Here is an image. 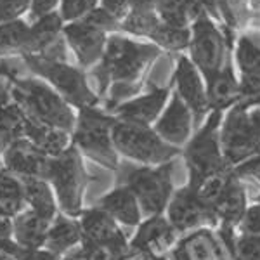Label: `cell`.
I'll return each instance as SVG.
<instances>
[{
    "mask_svg": "<svg viewBox=\"0 0 260 260\" xmlns=\"http://www.w3.org/2000/svg\"><path fill=\"white\" fill-rule=\"evenodd\" d=\"M99 6L118 21H123L132 12V0H99Z\"/></svg>",
    "mask_w": 260,
    "mask_h": 260,
    "instance_id": "41",
    "label": "cell"
},
{
    "mask_svg": "<svg viewBox=\"0 0 260 260\" xmlns=\"http://www.w3.org/2000/svg\"><path fill=\"white\" fill-rule=\"evenodd\" d=\"M113 144L120 158L137 165L158 167L182 154V149L163 141L153 127L118 120L113 127Z\"/></svg>",
    "mask_w": 260,
    "mask_h": 260,
    "instance_id": "8",
    "label": "cell"
},
{
    "mask_svg": "<svg viewBox=\"0 0 260 260\" xmlns=\"http://www.w3.org/2000/svg\"><path fill=\"white\" fill-rule=\"evenodd\" d=\"M179 243V233L174 229L167 215H153L144 219L137 228L136 236L130 240L134 257H167Z\"/></svg>",
    "mask_w": 260,
    "mask_h": 260,
    "instance_id": "15",
    "label": "cell"
},
{
    "mask_svg": "<svg viewBox=\"0 0 260 260\" xmlns=\"http://www.w3.org/2000/svg\"><path fill=\"white\" fill-rule=\"evenodd\" d=\"M161 0H132V11H153L156 12Z\"/></svg>",
    "mask_w": 260,
    "mask_h": 260,
    "instance_id": "44",
    "label": "cell"
},
{
    "mask_svg": "<svg viewBox=\"0 0 260 260\" xmlns=\"http://www.w3.org/2000/svg\"><path fill=\"white\" fill-rule=\"evenodd\" d=\"M61 0H31V9L28 12V23H35L44 16L59 9Z\"/></svg>",
    "mask_w": 260,
    "mask_h": 260,
    "instance_id": "40",
    "label": "cell"
},
{
    "mask_svg": "<svg viewBox=\"0 0 260 260\" xmlns=\"http://www.w3.org/2000/svg\"><path fill=\"white\" fill-rule=\"evenodd\" d=\"M78 220L82 225V241L99 243V245H128L130 243L121 231V225L98 205L83 208Z\"/></svg>",
    "mask_w": 260,
    "mask_h": 260,
    "instance_id": "20",
    "label": "cell"
},
{
    "mask_svg": "<svg viewBox=\"0 0 260 260\" xmlns=\"http://www.w3.org/2000/svg\"><path fill=\"white\" fill-rule=\"evenodd\" d=\"M64 21L59 11H54L39 21L30 24L23 54L42 56L50 59L66 61V39H64ZM21 54V56H23ZM19 56V57H21Z\"/></svg>",
    "mask_w": 260,
    "mask_h": 260,
    "instance_id": "13",
    "label": "cell"
},
{
    "mask_svg": "<svg viewBox=\"0 0 260 260\" xmlns=\"http://www.w3.org/2000/svg\"><path fill=\"white\" fill-rule=\"evenodd\" d=\"M116 118L103 106L83 108L77 111V123L71 134V144L89 160L108 170L118 172L121 161L113 144V127Z\"/></svg>",
    "mask_w": 260,
    "mask_h": 260,
    "instance_id": "4",
    "label": "cell"
},
{
    "mask_svg": "<svg viewBox=\"0 0 260 260\" xmlns=\"http://www.w3.org/2000/svg\"><path fill=\"white\" fill-rule=\"evenodd\" d=\"M108 37L110 35L90 26V24L83 23V21H75V23L64 24L66 45L75 54L78 66L82 70H85L87 73L92 68H95L99 64V61L103 59L104 52H106Z\"/></svg>",
    "mask_w": 260,
    "mask_h": 260,
    "instance_id": "17",
    "label": "cell"
},
{
    "mask_svg": "<svg viewBox=\"0 0 260 260\" xmlns=\"http://www.w3.org/2000/svg\"><path fill=\"white\" fill-rule=\"evenodd\" d=\"M24 200H26V208H30L35 213H39L42 219L54 222L59 215V205H57L56 194H54L52 186L44 179L37 177H24Z\"/></svg>",
    "mask_w": 260,
    "mask_h": 260,
    "instance_id": "26",
    "label": "cell"
},
{
    "mask_svg": "<svg viewBox=\"0 0 260 260\" xmlns=\"http://www.w3.org/2000/svg\"><path fill=\"white\" fill-rule=\"evenodd\" d=\"M165 213L174 229L179 233V236L189 234L191 231L201 229L205 225H208V228L217 225L213 210L200 198L198 191L189 184L174 191Z\"/></svg>",
    "mask_w": 260,
    "mask_h": 260,
    "instance_id": "11",
    "label": "cell"
},
{
    "mask_svg": "<svg viewBox=\"0 0 260 260\" xmlns=\"http://www.w3.org/2000/svg\"><path fill=\"white\" fill-rule=\"evenodd\" d=\"M50 224L52 222L42 219L39 213L26 208L12 219V240L26 248L40 250L45 245Z\"/></svg>",
    "mask_w": 260,
    "mask_h": 260,
    "instance_id": "25",
    "label": "cell"
},
{
    "mask_svg": "<svg viewBox=\"0 0 260 260\" xmlns=\"http://www.w3.org/2000/svg\"><path fill=\"white\" fill-rule=\"evenodd\" d=\"M156 14L165 24L177 28H189L192 23L191 11L186 0H161L158 6Z\"/></svg>",
    "mask_w": 260,
    "mask_h": 260,
    "instance_id": "32",
    "label": "cell"
},
{
    "mask_svg": "<svg viewBox=\"0 0 260 260\" xmlns=\"http://www.w3.org/2000/svg\"><path fill=\"white\" fill-rule=\"evenodd\" d=\"M240 90L241 101L238 104H243L245 108L260 106V75H241Z\"/></svg>",
    "mask_w": 260,
    "mask_h": 260,
    "instance_id": "37",
    "label": "cell"
},
{
    "mask_svg": "<svg viewBox=\"0 0 260 260\" xmlns=\"http://www.w3.org/2000/svg\"><path fill=\"white\" fill-rule=\"evenodd\" d=\"M50 154L42 151L28 139H18L2 154V167L18 177L44 179Z\"/></svg>",
    "mask_w": 260,
    "mask_h": 260,
    "instance_id": "19",
    "label": "cell"
},
{
    "mask_svg": "<svg viewBox=\"0 0 260 260\" xmlns=\"http://www.w3.org/2000/svg\"><path fill=\"white\" fill-rule=\"evenodd\" d=\"M255 203H258V205H260V194L257 196V198H255Z\"/></svg>",
    "mask_w": 260,
    "mask_h": 260,
    "instance_id": "47",
    "label": "cell"
},
{
    "mask_svg": "<svg viewBox=\"0 0 260 260\" xmlns=\"http://www.w3.org/2000/svg\"><path fill=\"white\" fill-rule=\"evenodd\" d=\"M82 245V225L75 217H68L62 212L50 224L44 248L50 253L64 258L71 251H75Z\"/></svg>",
    "mask_w": 260,
    "mask_h": 260,
    "instance_id": "24",
    "label": "cell"
},
{
    "mask_svg": "<svg viewBox=\"0 0 260 260\" xmlns=\"http://www.w3.org/2000/svg\"><path fill=\"white\" fill-rule=\"evenodd\" d=\"M0 253L7 255L12 260H66V257L61 258L45 248L33 250L26 248V246H21L12 238L11 240H0Z\"/></svg>",
    "mask_w": 260,
    "mask_h": 260,
    "instance_id": "33",
    "label": "cell"
},
{
    "mask_svg": "<svg viewBox=\"0 0 260 260\" xmlns=\"http://www.w3.org/2000/svg\"><path fill=\"white\" fill-rule=\"evenodd\" d=\"M23 210H26L23 180L0 165V213L14 219Z\"/></svg>",
    "mask_w": 260,
    "mask_h": 260,
    "instance_id": "27",
    "label": "cell"
},
{
    "mask_svg": "<svg viewBox=\"0 0 260 260\" xmlns=\"http://www.w3.org/2000/svg\"><path fill=\"white\" fill-rule=\"evenodd\" d=\"M192 260H225L219 248V240L208 229L201 228L182 238Z\"/></svg>",
    "mask_w": 260,
    "mask_h": 260,
    "instance_id": "28",
    "label": "cell"
},
{
    "mask_svg": "<svg viewBox=\"0 0 260 260\" xmlns=\"http://www.w3.org/2000/svg\"><path fill=\"white\" fill-rule=\"evenodd\" d=\"M229 49L231 45L217 21L208 14H201L191 23V44L187 52L192 64L205 78V83L210 82L224 68L231 56Z\"/></svg>",
    "mask_w": 260,
    "mask_h": 260,
    "instance_id": "10",
    "label": "cell"
},
{
    "mask_svg": "<svg viewBox=\"0 0 260 260\" xmlns=\"http://www.w3.org/2000/svg\"><path fill=\"white\" fill-rule=\"evenodd\" d=\"M174 161L163 163L158 167L149 165H123L121 163L118 174V184H125L136 194L142 217L148 219L153 215L165 213L174 194Z\"/></svg>",
    "mask_w": 260,
    "mask_h": 260,
    "instance_id": "6",
    "label": "cell"
},
{
    "mask_svg": "<svg viewBox=\"0 0 260 260\" xmlns=\"http://www.w3.org/2000/svg\"><path fill=\"white\" fill-rule=\"evenodd\" d=\"M220 148L229 169L260 154V106L245 108L236 104L224 113Z\"/></svg>",
    "mask_w": 260,
    "mask_h": 260,
    "instance_id": "9",
    "label": "cell"
},
{
    "mask_svg": "<svg viewBox=\"0 0 260 260\" xmlns=\"http://www.w3.org/2000/svg\"><path fill=\"white\" fill-rule=\"evenodd\" d=\"M170 95V87L151 85L149 92L123 101L108 113H111L118 121L153 127L169 104Z\"/></svg>",
    "mask_w": 260,
    "mask_h": 260,
    "instance_id": "16",
    "label": "cell"
},
{
    "mask_svg": "<svg viewBox=\"0 0 260 260\" xmlns=\"http://www.w3.org/2000/svg\"><path fill=\"white\" fill-rule=\"evenodd\" d=\"M80 21L90 24V26L98 28V30L104 31L106 35H116L121 33V21H118L115 16H111L108 11H104L103 7L98 6L94 11H90L85 18H82Z\"/></svg>",
    "mask_w": 260,
    "mask_h": 260,
    "instance_id": "36",
    "label": "cell"
},
{
    "mask_svg": "<svg viewBox=\"0 0 260 260\" xmlns=\"http://www.w3.org/2000/svg\"><path fill=\"white\" fill-rule=\"evenodd\" d=\"M246 208L248 207H246L245 186H243L241 179L233 172L228 186L224 187L222 194L212 205L213 215H215L217 225H219V238L225 250L229 251V257L234 248V240H236L234 229L240 225Z\"/></svg>",
    "mask_w": 260,
    "mask_h": 260,
    "instance_id": "12",
    "label": "cell"
},
{
    "mask_svg": "<svg viewBox=\"0 0 260 260\" xmlns=\"http://www.w3.org/2000/svg\"><path fill=\"white\" fill-rule=\"evenodd\" d=\"M21 59L35 77L47 82L73 110L103 106L98 90L89 83V75L80 66H71L68 61H57L50 57L23 54Z\"/></svg>",
    "mask_w": 260,
    "mask_h": 260,
    "instance_id": "3",
    "label": "cell"
},
{
    "mask_svg": "<svg viewBox=\"0 0 260 260\" xmlns=\"http://www.w3.org/2000/svg\"><path fill=\"white\" fill-rule=\"evenodd\" d=\"M224 120L222 111H210L203 125L196 128L194 136L182 148V156L189 174V186L198 187L210 175L231 170L224 160L220 148V125Z\"/></svg>",
    "mask_w": 260,
    "mask_h": 260,
    "instance_id": "7",
    "label": "cell"
},
{
    "mask_svg": "<svg viewBox=\"0 0 260 260\" xmlns=\"http://www.w3.org/2000/svg\"><path fill=\"white\" fill-rule=\"evenodd\" d=\"M234 64L241 75H260V45L250 37H240L234 49Z\"/></svg>",
    "mask_w": 260,
    "mask_h": 260,
    "instance_id": "31",
    "label": "cell"
},
{
    "mask_svg": "<svg viewBox=\"0 0 260 260\" xmlns=\"http://www.w3.org/2000/svg\"><path fill=\"white\" fill-rule=\"evenodd\" d=\"M161 19L153 11H132L121 21V33L136 39H149L154 35Z\"/></svg>",
    "mask_w": 260,
    "mask_h": 260,
    "instance_id": "29",
    "label": "cell"
},
{
    "mask_svg": "<svg viewBox=\"0 0 260 260\" xmlns=\"http://www.w3.org/2000/svg\"><path fill=\"white\" fill-rule=\"evenodd\" d=\"M231 260H260V236L240 234L234 240Z\"/></svg>",
    "mask_w": 260,
    "mask_h": 260,
    "instance_id": "35",
    "label": "cell"
},
{
    "mask_svg": "<svg viewBox=\"0 0 260 260\" xmlns=\"http://www.w3.org/2000/svg\"><path fill=\"white\" fill-rule=\"evenodd\" d=\"M0 78L7 83L12 99L18 103L28 121L73 134L77 110H73L47 82L35 75L23 77L6 61L0 62Z\"/></svg>",
    "mask_w": 260,
    "mask_h": 260,
    "instance_id": "2",
    "label": "cell"
},
{
    "mask_svg": "<svg viewBox=\"0 0 260 260\" xmlns=\"http://www.w3.org/2000/svg\"><path fill=\"white\" fill-rule=\"evenodd\" d=\"M169 258L170 260H192L191 253H189V248H187V245L184 243V240H179L177 245L170 250Z\"/></svg>",
    "mask_w": 260,
    "mask_h": 260,
    "instance_id": "43",
    "label": "cell"
},
{
    "mask_svg": "<svg viewBox=\"0 0 260 260\" xmlns=\"http://www.w3.org/2000/svg\"><path fill=\"white\" fill-rule=\"evenodd\" d=\"M233 172L240 179L253 177L255 180H258L260 182V154H255V156H251V158H248V160L240 163V165H236L233 169Z\"/></svg>",
    "mask_w": 260,
    "mask_h": 260,
    "instance_id": "42",
    "label": "cell"
},
{
    "mask_svg": "<svg viewBox=\"0 0 260 260\" xmlns=\"http://www.w3.org/2000/svg\"><path fill=\"white\" fill-rule=\"evenodd\" d=\"M31 9V0H0V24L21 21Z\"/></svg>",
    "mask_w": 260,
    "mask_h": 260,
    "instance_id": "38",
    "label": "cell"
},
{
    "mask_svg": "<svg viewBox=\"0 0 260 260\" xmlns=\"http://www.w3.org/2000/svg\"><path fill=\"white\" fill-rule=\"evenodd\" d=\"M95 205L103 208L104 212L110 213L120 225L139 228V224L144 220L139 201H137L132 189L125 186V184H116L111 191L101 196Z\"/></svg>",
    "mask_w": 260,
    "mask_h": 260,
    "instance_id": "21",
    "label": "cell"
},
{
    "mask_svg": "<svg viewBox=\"0 0 260 260\" xmlns=\"http://www.w3.org/2000/svg\"><path fill=\"white\" fill-rule=\"evenodd\" d=\"M207 99L210 111L225 113L241 101L240 80L234 73L233 54L228 57L222 68L210 82L207 83Z\"/></svg>",
    "mask_w": 260,
    "mask_h": 260,
    "instance_id": "22",
    "label": "cell"
},
{
    "mask_svg": "<svg viewBox=\"0 0 260 260\" xmlns=\"http://www.w3.org/2000/svg\"><path fill=\"white\" fill-rule=\"evenodd\" d=\"M0 260H12V258H9L7 255H4V253H0Z\"/></svg>",
    "mask_w": 260,
    "mask_h": 260,
    "instance_id": "46",
    "label": "cell"
},
{
    "mask_svg": "<svg viewBox=\"0 0 260 260\" xmlns=\"http://www.w3.org/2000/svg\"><path fill=\"white\" fill-rule=\"evenodd\" d=\"M153 128L165 142L182 149L191 139L194 118H192V113L186 106V103L175 92H172L169 104L156 123L153 125Z\"/></svg>",
    "mask_w": 260,
    "mask_h": 260,
    "instance_id": "18",
    "label": "cell"
},
{
    "mask_svg": "<svg viewBox=\"0 0 260 260\" xmlns=\"http://www.w3.org/2000/svg\"><path fill=\"white\" fill-rule=\"evenodd\" d=\"M12 238V219L0 213V240H11Z\"/></svg>",
    "mask_w": 260,
    "mask_h": 260,
    "instance_id": "45",
    "label": "cell"
},
{
    "mask_svg": "<svg viewBox=\"0 0 260 260\" xmlns=\"http://www.w3.org/2000/svg\"><path fill=\"white\" fill-rule=\"evenodd\" d=\"M24 136V116L21 108L12 99L7 83L0 78V165L2 154L14 141Z\"/></svg>",
    "mask_w": 260,
    "mask_h": 260,
    "instance_id": "23",
    "label": "cell"
},
{
    "mask_svg": "<svg viewBox=\"0 0 260 260\" xmlns=\"http://www.w3.org/2000/svg\"><path fill=\"white\" fill-rule=\"evenodd\" d=\"M44 180L52 186L59 210L68 217L78 219L83 212L85 189L90 182V174L85 169L83 154L75 144L61 153L59 156H50Z\"/></svg>",
    "mask_w": 260,
    "mask_h": 260,
    "instance_id": "5",
    "label": "cell"
},
{
    "mask_svg": "<svg viewBox=\"0 0 260 260\" xmlns=\"http://www.w3.org/2000/svg\"><path fill=\"white\" fill-rule=\"evenodd\" d=\"M240 231L241 234H253V236H260V205H250L246 208L245 215L240 222Z\"/></svg>",
    "mask_w": 260,
    "mask_h": 260,
    "instance_id": "39",
    "label": "cell"
},
{
    "mask_svg": "<svg viewBox=\"0 0 260 260\" xmlns=\"http://www.w3.org/2000/svg\"><path fill=\"white\" fill-rule=\"evenodd\" d=\"M99 6V0H61L59 14L64 23H75L85 18L90 11Z\"/></svg>",
    "mask_w": 260,
    "mask_h": 260,
    "instance_id": "34",
    "label": "cell"
},
{
    "mask_svg": "<svg viewBox=\"0 0 260 260\" xmlns=\"http://www.w3.org/2000/svg\"><path fill=\"white\" fill-rule=\"evenodd\" d=\"M172 83L175 85L174 92L191 110L192 118H194V128H200L210 113L207 99V83L186 54H179Z\"/></svg>",
    "mask_w": 260,
    "mask_h": 260,
    "instance_id": "14",
    "label": "cell"
},
{
    "mask_svg": "<svg viewBox=\"0 0 260 260\" xmlns=\"http://www.w3.org/2000/svg\"><path fill=\"white\" fill-rule=\"evenodd\" d=\"M160 56L161 49L151 42H137L123 33L108 37L103 59L87 73L98 83L104 110L110 111L116 104L136 98L146 71Z\"/></svg>",
    "mask_w": 260,
    "mask_h": 260,
    "instance_id": "1",
    "label": "cell"
},
{
    "mask_svg": "<svg viewBox=\"0 0 260 260\" xmlns=\"http://www.w3.org/2000/svg\"><path fill=\"white\" fill-rule=\"evenodd\" d=\"M149 42H151V44H154V45H158L161 50L182 54L184 50L189 49L191 26L189 28H177V26L165 24L161 21V24L158 26V30L154 31V35L151 37Z\"/></svg>",
    "mask_w": 260,
    "mask_h": 260,
    "instance_id": "30",
    "label": "cell"
}]
</instances>
